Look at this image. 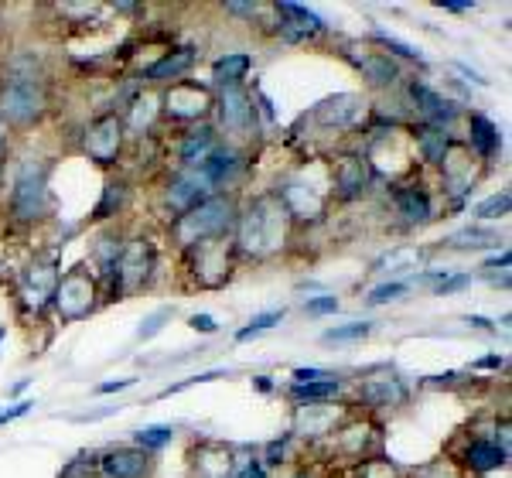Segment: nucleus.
Here are the masks:
<instances>
[{
	"instance_id": "obj_1",
	"label": "nucleus",
	"mask_w": 512,
	"mask_h": 478,
	"mask_svg": "<svg viewBox=\"0 0 512 478\" xmlns=\"http://www.w3.org/2000/svg\"><path fill=\"white\" fill-rule=\"evenodd\" d=\"M45 106V89L35 76H14L7 79L4 86V96H0V110H4L7 120H18V123H28L35 120Z\"/></svg>"
},
{
	"instance_id": "obj_2",
	"label": "nucleus",
	"mask_w": 512,
	"mask_h": 478,
	"mask_svg": "<svg viewBox=\"0 0 512 478\" xmlns=\"http://www.w3.org/2000/svg\"><path fill=\"white\" fill-rule=\"evenodd\" d=\"M229 216H233V205L226 199H209L195 209H188V216H181L178 222V236L181 243H205V236L226 229Z\"/></svg>"
},
{
	"instance_id": "obj_3",
	"label": "nucleus",
	"mask_w": 512,
	"mask_h": 478,
	"mask_svg": "<svg viewBox=\"0 0 512 478\" xmlns=\"http://www.w3.org/2000/svg\"><path fill=\"white\" fill-rule=\"evenodd\" d=\"M14 212H18L21 219H38L41 212H45L48 205V188H45V175H41L38 168H24L18 181H14Z\"/></svg>"
},
{
	"instance_id": "obj_4",
	"label": "nucleus",
	"mask_w": 512,
	"mask_h": 478,
	"mask_svg": "<svg viewBox=\"0 0 512 478\" xmlns=\"http://www.w3.org/2000/svg\"><path fill=\"white\" fill-rule=\"evenodd\" d=\"M55 298H59V308L65 315L79 318V315H86L89 304H93V284L86 280V274H69V277H62Z\"/></svg>"
},
{
	"instance_id": "obj_5",
	"label": "nucleus",
	"mask_w": 512,
	"mask_h": 478,
	"mask_svg": "<svg viewBox=\"0 0 512 478\" xmlns=\"http://www.w3.org/2000/svg\"><path fill=\"white\" fill-rule=\"evenodd\" d=\"M103 472L106 478H144L151 472V458L137 448H117L103 458Z\"/></svg>"
},
{
	"instance_id": "obj_6",
	"label": "nucleus",
	"mask_w": 512,
	"mask_h": 478,
	"mask_svg": "<svg viewBox=\"0 0 512 478\" xmlns=\"http://www.w3.org/2000/svg\"><path fill=\"white\" fill-rule=\"evenodd\" d=\"M222 123H226L229 130H236V134H246L253 123V106L246 100L243 89L229 86L226 93H222Z\"/></svg>"
},
{
	"instance_id": "obj_7",
	"label": "nucleus",
	"mask_w": 512,
	"mask_h": 478,
	"mask_svg": "<svg viewBox=\"0 0 512 478\" xmlns=\"http://www.w3.org/2000/svg\"><path fill=\"white\" fill-rule=\"evenodd\" d=\"M280 14H287V18H291L284 24L287 38H301V35H315V31H321V18H318V14H311L308 7H301V4H280Z\"/></svg>"
},
{
	"instance_id": "obj_8",
	"label": "nucleus",
	"mask_w": 512,
	"mask_h": 478,
	"mask_svg": "<svg viewBox=\"0 0 512 478\" xmlns=\"http://www.w3.org/2000/svg\"><path fill=\"white\" fill-rule=\"evenodd\" d=\"M472 147L482 154V158H495V154H499V147H502L499 127H495L492 120H485L482 113H475V117H472Z\"/></svg>"
},
{
	"instance_id": "obj_9",
	"label": "nucleus",
	"mask_w": 512,
	"mask_h": 478,
	"mask_svg": "<svg viewBox=\"0 0 512 478\" xmlns=\"http://www.w3.org/2000/svg\"><path fill=\"white\" fill-rule=\"evenodd\" d=\"M212 151H216V137H212V130H195V134L181 144V161L192 164V168H195V164L202 168V164L209 161Z\"/></svg>"
},
{
	"instance_id": "obj_10",
	"label": "nucleus",
	"mask_w": 512,
	"mask_h": 478,
	"mask_svg": "<svg viewBox=\"0 0 512 478\" xmlns=\"http://www.w3.org/2000/svg\"><path fill=\"white\" fill-rule=\"evenodd\" d=\"M192 48H178L175 55H164V59L158 65H151L147 69V79H154V82H164V79H178L181 72H188V65H192Z\"/></svg>"
},
{
	"instance_id": "obj_11",
	"label": "nucleus",
	"mask_w": 512,
	"mask_h": 478,
	"mask_svg": "<svg viewBox=\"0 0 512 478\" xmlns=\"http://www.w3.org/2000/svg\"><path fill=\"white\" fill-rule=\"evenodd\" d=\"M410 93H414L417 106L427 113V117H434V120H451V117H454V106H451L448 100H444V96H437L434 89L417 86V82H414V89H410Z\"/></svg>"
},
{
	"instance_id": "obj_12",
	"label": "nucleus",
	"mask_w": 512,
	"mask_h": 478,
	"mask_svg": "<svg viewBox=\"0 0 512 478\" xmlns=\"http://www.w3.org/2000/svg\"><path fill=\"white\" fill-rule=\"evenodd\" d=\"M250 65H253L250 55L236 52V55H226V59H219L216 69H212V76H216L219 82H226V86H236V82L243 79L246 72H250Z\"/></svg>"
},
{
	"instance_id": "obj_13",
	"label": "nucleus",
	"mask_w": 512,
	"mask_h": 478,
	"mask_svg": "<svg viewBox=\"0 0 512 478\" xmlns=\"http://www.w3.org/2000/svg\"><path fill=\"white\" fill-rule=\"evenodd\" d=\"M502 461H506V448H495V444H472L468 448V465L475 468V472H489V468H499Z\"/></svg>"
},
{
	"instance_id": "obj_14",
	"label": "nucleus",
	"mask_w": 512,
	"mask_h": 478,
	"mask_svg": "<svg viewBox=\"0 0 512 478\" xmlns=\"http://www.w3.org/2000/svg\"><path fill=\"white\" fill-rule=\"evenodd\" d=\"M400 212L410 222H424V219H431V199H427L420 188H410V192L400 195Z\"/></svg>"
},
{
	"instance_id": "obj_15",
	"label": "nucleus",
	"mask_w": 512,
	"mask_h": 478,
	"mask_svg": "<svg viewBox=\"0 0 512 478\" xmlns=\"http://www.w3.org/2000/svg\"><path fill=\"white\" fill-rule=\"evenodd\" d=\"M338 390H342L338 379H321V383H297L294 397L297 400H328V397H335Z\"/></svg>"
},
{
	"instance_id": "obj_16",
	"label": "nucleus",
	"mask_w": 512,
	"mask_h": 478,
	"mask_svg": "<svg viewBox=\"0 0 512 478\" xmlns=\"http://www.w3.org/2000/svg\"><path fill=\"white\" fill-rule=\"evenodd\" d=\"M171 438H175V431L171 427H161V424H154V427H144V431H137V444H140V451H154V448H164Z\"/></svg>"
},
{
	"instance_id": "obj_17",
	"label": "nucleus",
	"mask_w": 512,
	"mask_h": 478,
	"mask_svg": "<svg viewBox=\"0 0 512 478\" xmlns=\"http://www.w3.org/2000/svg\"><path fill=\"white\" fill-rule=\"evenodd\" d=\"M369 332H373V325H366V321H352V325H342V328H328L325 342H355V339H366Z\"/></svg>"
},
{
	"instance_id": "obj_18",
	"label": "nucleus",
	"mask_w": 512,
	"mask_h": 478,
	"mask_svg": "<svg viewBox=\"0 0 512 478\" xmlns=\"http://www.w3.org/2000/svg\"><path fill=\"white\" fill-rule=\"evenodd\" d=\"M338 185L345 188V195L359 192V188L366 185V171H362V164H355V161H345L342 168H338Z\"/></svg>"
},
{
	"instance_id": "obj_19",
	"label": "nucleus",
	"mask_w": 512,
	"mask_h": 478,
	"mask_svg": "<svg viewBox=\"0 0 512 478\" xmlns=\"http://www.w3.org/2000/svg\"><path fill=\"white\" fill-rule=\"evenodd\" d=\"M280 318H284V311H267V315H256V318L250 321V325H246L243 332L236 335V339H239V342H250L253 335H260V332H267V328H274Z\"/></svg>"
},
{
	"instance_id": "obj_20",
	"label": "nucleus",
	"mask_w": 512,
	"mask_h": 478,
	"mask_svg": "<svg viewBox=\"0 0 512 478\" xmlns=\"http://www.w3.org/2000/svg\"><path fill=\"white\" fill-rule=\"evenodd\" d=\"M362 69L369 72V79H373L376 86H386V82L396 79V65L390 59H366L362 62Z\"/></svg>"
},
{
	"instance_id": "obj_21",
	"label": "nucleus",
	"mask_w": 512,
	"mask_h": 478,
	"mask_svg": "<svg viewBox=\"0 0 512 478\" xmlns=\"http://www.w3.org/2000/svg\"><path fill=\"white\" fill-rule=\"evenodd\" d=\"M420 144H424L427 161H441L444 158V147H448V140H444V134L437 127H427L424 134H420Z\"/></svg>"
},
{
	"instance_id": "obj_22",
	"label": "nucleus",
	"mask_w": 512,
	"mask_h": 478,
	"mask_svg": "<svg viewBox=\"0 0 512 478\" xmlns=\"http://www.w3.org/2000/svg\"><path fill=\"white\" fill-rule=\"evenodd\" d=\"M448 243L451 246H499V236L482 233V229H465V233H454Z\"/></svg>"
},
{
	"instance_id": "obj_23",
	"label": "nucleus",
	"mask_w": 512,
	"mask_h": 478,
	"mask_svg": "<svg viewBox=\"0 0 512 478\" xmlns=\"http://www.w3.org/2000/svg\"><path fill=\"white\" fill-rule=\"evenodd\" d=\"M509 212V192H502V195H492L489 202H482L475 209V216L478 219H499V216H506Z\"/></svg>"
},
{
	"instance_id": "obj_24",
	"label": "nucleus",
	"mask_w": 512,
	"mask_h": 478,
	"mask_svg": "<svg viewBox=\"0 0 512 478\" xmlns=\"http://www.w3.org/2000/svg\"><path fill=\"white\" fill-rule=\"evenodd\" d=\"M400 294H407V284H383L369 294V304H386V301H396Z\"/></svg>"
},
{
	"instance_id": "obj_25",
	"label": "nucleus",
	"mask_w": 512,
	"mask_h": 478,
	"mask_svg": "<svg viewBox=\"0 0 512 478\" xmlns=\"http://www.w3.org/2000/svg\"><path fill=\"white\" fill-rule=\"evenodd\" d=\"M171 318V308H161V311H154L151 318L140 325V339H151V335H158L161 332V321H168Z\"/></svg>"
},
{
	"instance_id": "obj_26",
	"label": "nucleus",
	"mask_w": 512,
	"mask_h": 478,
	"mask_svg": "<svg viewBox=\"0 0 512 478\" xmlns=\"http://www.w3.org/2000/svg\"><path fill=\"white\" fill-rule=\"evenodd\" d=\"M366 397L369 400H376V403H386V400H403V390H400V386H396V383H383V386H379V390H366Z\"/></svg>"
},
{
	"instance_id": "obj_27",
	"label": "nucleus",
	"mask_w": 512,
	"mask_h": 478,
	"mask_svg": "<svg viewBox=\"0 0 512 478\" xmlns=\"http://www.w3.org/2000/svg\"><path fill=\"white\" fill-rule=\"evenodd\" d=\"M379 41H383L386 48H393V52H400V55H407V59H420V52L414 45H403V41H396L390 35H379Z\"/></svg>"
},
{
	"instance_id": "obj_28",
	"label": "nucleus",
	"mask_w": 512,
	"mask_h": 478,
	"mask_svg": "<svg viewBox=\"0 0 512 478\" xmlns=\"http://www.w3.org/2000/svg\"><path fill=\"white\" fill-rule=\"evenodd\" d=\"M338 301L335 298H315L308 301V315H328V311H335Z\"/></svg>"
},
{
	"instance_id": "obj_29",
	"label": "nucleus",
	"mask_w": 512,
	"mask_h": 478,
	"mask_svg": "<svg viewBox=\"0 0 512 478\" xmlns=\"http://www.w3.org/2000/svg\"><path fill=\"white\" fill-rule=\"evenodd\" d=\"M188 325H192L195 332H205V335L216 332V321H212V315H192V321H188Z\"/></svg>"
},
{
	"instance_id": "obj_30",
	"label": "nucleus",
	"mask_w": 512,
	"mask_h": 478,
	"mask_svg": "<svg viewBox=\"0 0 512 478\" xmlns=\"http://www.w3.org/2000/svg\"><path fill=\"white\" fill-rule=\"evenodd\" d=\"M31 407H35V403H18V407H14V410H4V414H0V424H7V420H18V417H24Z\"/></svg>"
},
{
	"instance_id": "obj_31",
	"label": "nucleus",
	"mask_w": 512,
	"mask_h": 478,
	"mask_svg": "<svg viewBox=\"0 0 512 478\" xmlns=\"http://www.w3.org/2000/svg\"><path fill=\"white\" fill-rule=\"evenodd\" d=\"M127 386H134V379H117V383H103V386H96V393H117V390H127Z\"/></svg>"
},
{
	"instance_id": "obj_32",
	"label": "nucleus",
	"mask_w": 512,
	"mask_h": 478,
	"mask_svg": "<svg viewBox=\"0 0 512 478\" xmlns=\"http://www.w3.org/2000/svg\"><path fill=\"white\" fill-rule=\"evenodd\" d=\"M465 284H468V277H454V280H448V284L437 287V291H441V294H451V291H461Z\"/></svg>"
},
{
	"instance_id": "obj_33",
	"label": "nucleus",
	"mask_w": 512,
	"mask_h": 478,
	"mask_svg": "<svg viewBox=\"0 0 512 478\" xmlns=\"http://www.w3.org/2000/svg\"><path fill=\"white\" fill-rule=\"evenodd\" d=\"M239 478H263V468H260V465H256V461H253V465H246V472L239 475Z\"/></svg>"
},
{
	"instance_id": "obj_34",
	"label": "nucleus",
	"mask_w": 512,
	"mask_h": 478,
	"mask_svg": "<svg viewBox=\"0 0 512 478\" xmlns=\"http://www.w3.org/2000/svg\"><path fill=\"white\" fill-rule=\"evenodd\" d=\"M444 11H472V4H441Z\"/></svg>"
},
{
	"instance_id": "obj_35",
	"label": "nucleus",
	"mask_w": 512,
	"mask_h": 478,
	"mask_svg": "<svg viewBox=\"0 0 512 478\" xmlns=\"http://www.w3.org/2000/svg\"><path fill=\"white\" fill-rule=\"evenodd\" d=\"M7 134V127H4V123H0V137H4Z\"/></svg>"
},
{
	"instance_id": "obj_36",
	"label": "nucleus",
	"mask_w": 512,
	"mask_h": 478,
	"mask_svg": "<svg viewBox=\"0 0 512 478\" xmlns=\"http://www.w3.org/2000/svg\"><path fill=\"white\" fill-rule=\"evenodd\" d=\"M4 332H7V328H0V339H4Z\"/></svg>"
},
{
	"instance_id": "obj_37",
	"label": "nucleus",
	"mask_w": 512,
	"mask_h": 478,
	"mask_svg": "<svg viewBox=\"0 0 512 478\" xmlns=\"http://www.w3.org/2000/svg\"><path fill=\"white\" fill-rule=\"evenodd\" d=\"M301 478H304V475H301Z\"/></svg>"
}]
</instances>
